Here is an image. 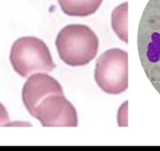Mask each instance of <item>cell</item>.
Instances as JSON below:
<instances>
[{
	"label": "cell",
	"instance_id": "1",
	"mask_svg": "<svg viewBox=\"0 0 160 151\" xmlns=\"http://www.w3.org/2000/svg\"><path fill=\"white\" fill-rule=\"evenodd\" d=\"M60 58L70 66H83L95 58L99 39L89 26L68 24L58 33L56 41Z\"/></svg>",
	"mask_w": 160,
	"mask_h": 151
},
{
	"label": "cell",
	"instance_id": "2",
	"mask_svg": "<svg viewBox=\"0 0 160 151\" xmlns=\"http://www.w3.org/2000/svg\"><path fill=\"white\" fill-rule=\"evenodd\" d=\"M10 60L15 72L24 78L34 72H51L56 68L45 42L33 36L17 39L12 46Z\"/></svg>",
	"mask_w": 160,
	"mask_h": 151
},
{
	"label": "cell",
	"instance_id": "3",
	"mask_svg": "<svg viewBox=\"0 0 160 151\" xmlns=\"http://www.w3.org/2000/svg\"><path fill=\"white\" fill-rule=\"evenodd\" d=\"M94 78L98 87L108 95H119L128 88V54L113 48L96 61Z\"/></svg>",
	"mask_w": 160,
	"mask_h": 151
},
{
	"label": "cell",
	"instance_id": "4",
	"mask_svg": "<svg viewBox=\"0 0 160 151\" xmlns=\"http://www.w3.org/2000/svg\"><path fill=\"white\" fill-rule=\"evenodd\" d=\"M32 117L42 127H77L78 117L73 105L64 95L54 94L44 98L34 110Z\"/></svg>",
	"mask_w": 160,
	"mask_h": 151
},
{
	"label": "cell",
	"instance_id": "5",
	"mask_svg": "<svg viewBox=\"0 0 160 151\" xmlns=\"http://www.w3.org/2000/svg\"><path fill=\"white\" fill-rule=\"evenodd\" d=\"M64 95L63 88L57 80L43 72H36L28 78L22 89V101L31 115L37 105L50 95Z\"/></svg>",
	"mask_w": 160,
	"mask_h": 151
},
{
	"label": "cell",
	"instance_id": "6",
	"mask_svg": "<svg viewBox=\"0 0 160 151\" xmlns=\"http://www.w3.org/2000/svg\"><path fill=\"white\" fill-rule=\"evenodd\" d=\"M65 14L72 17H87L96 13L103 0H58Z\"/></svg>",
	"mask_w": 160,
	"mask_h": 151
},
{
	"label": "cell",
	"instance_id": "7",
	"mask_svg": "<svg viewBox=\"0 0 160 151\" xmlns=\"http://www.w3.org/2000/svg\"><path fill=\"white\" fill-rule=\"evenodd\" d=\"M127 15L128 3L120 4L112 13V26L115 33L120 39L126 44L128 43L127 32Z\"/></svg>",
	"mask_w": 160,
	"mask_h": 151
},
{
	"label": "cell",
	"instance_id": "8",
	"mask_svg": "<svg viewBox=\"0 0 160 151\" xmlns=\"http://www.w3.org/2000/svg\"><path fill=\"white\" fill-rule=\"evenodd\" d=\"M12 125H17V126H26V127H29L32 126V124L29 123H23V122H18V123H10V116L7 112V109L5 106L0 103V126H12Z\"/></svg>",
	"mask_w": 160,
	"mask_h": 151
}]
</instances>
